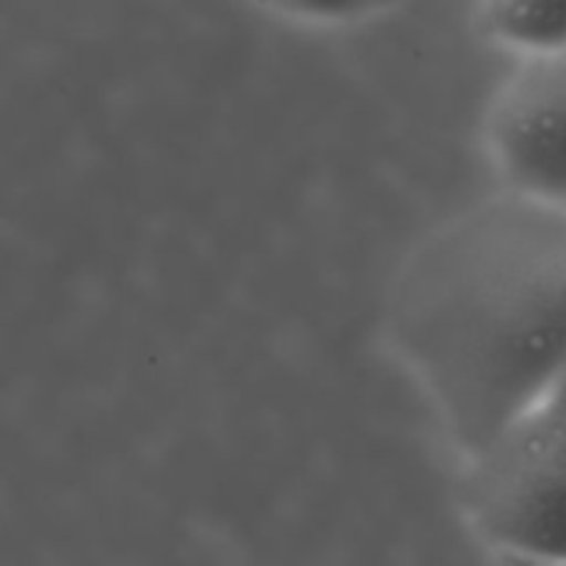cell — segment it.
Segmentation results:
<instances>
[{
	"label": "cell",
	"instance_id": "2",
	"mask_svg": "<svg viewBox=\"0 0 566 566\" xmlns=\"http://www.w3.org/2000/svg\"><path fill=\"white\" fill-rule=\"evenodd\" d=\"M464 464L475 534L517 562L566 566V412L536 403Z\"/></svg>",
	"mask_w": 566,
	"mask_h": 566
},
{
	"label": "cell",
	"instance_id": "3",
	"mask_svg": "<svg viewBox=\"0 0 566 566\" xmlns=\"http://www.w3.org/2000/svg\"><path fill=\"white\" fill-rule=\"evenodd\" d=\"M486 147L509 193L566 210V55L520 61L492 97Z\"/></svg>",
	"mask_w": 566,
	"mask_h": 566
},
{
	"label": "cell",
	"instance_id": "1",
	"mask_svg": "<svg viewBox=\"0 0 566 566\" xmlns=\"http://www.w3.org/2000/svg\"><path fill=\"white\" fill-rule=\"evenodd\" d=\"M390 335L464 462L479 457L566 363V210L509 193L442 227L392 287Z\"/></svg>",
	"mask_w": 566,
	"mask_h": 566
},
{
	"label": "cell",
	"instance_id": "5",
	"mask_svg": "<svg viewBox=\"0 0 566 566\" xmlns=\"http://www.w3.org/2000/svg\"><path fill=\"white\" fill-rule=\"evenodd\" d=\"M539 403H551V407H556V409H562V412H566V363H564V368L558 370V376L553 379L551 390H547V396L542 398Z\"/></svg>",
	"mask_w": 566,
	"mask_h": 566
},
{
	"label": "cell",
	"instance_id": "4",
	"mask_svg": "<svg viewBox=\"0 0 566 566\" xmlns=\"http://www.w3.org/2000/svg\"><path fill=\"white\" fill-rule=\"evenodd\" d=\"M481 25L523 59L566 55V0H495L481 6Z\"/></svg>",
	"mask_w": 566,
	"mask_h": 566
}]
</instances>
